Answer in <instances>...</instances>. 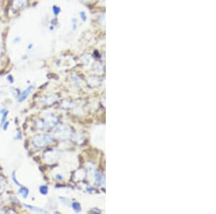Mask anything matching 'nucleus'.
Instances as JSON below:
<instances>
[{
  "instance_id": "obj_1",
  "label": "nucleus",
  "mask_w": 216,
  "mask_h": 214,
  "mask_svg": "<svg viewBox=\"0 0 216 214\" xmlns=\"http://www.w3.org/2000/svg\"><path fill=\"white\" fill-rule=\"evenodd\" d=\"M52 140L53 139L50 135H38L33 139V143L37 147H43V146H45L51 143L52 142Z\"/></svg>"
},
{
  "instance_id": "obj_2",
  "label": "nucleus",
  "mask_w": 216,
  "mask_h": 214,
  "mask_svg": "<svg viewBox=\"0 0 216 214\" xmlns=\"http://www.w3.org/2000/svg\"><path fill=\"white\" fill-rule=\"evenodd\" d=\"M34 89V87L32 86H30L28 87L27 89H25L24 91H22V92L20 95L19 97H18V101L20 103L23 102L24 100H25L27 99V97H28V95L32 92V91Z\"/></svg>"
},
{
  "instance_id": "obj_3",
  "label": "nucleus",
  "mask_w": 216,
  "mask_h": 214,
  "mask_svg": "<svg viewBox=\"0 0 216 214\" xmlns=\"http://www.w3.org/2000/svg\"><path fill=\"white\" fill-rule=\"evenodd\" d=\"M18 194L22 195V196L24 198H26L29 194V190L25 187H21L18 190Z\"/></svg>"
},
{
  "instance_id": "obj_4",
  "label": "nucleus",
  "mask_w": 216,
  "mask_h": 214,
  "mask_svg": "<svg viewBox=\"0 0 216 214\" xmlns=\"http://www.w3.org/2000/svg\"><path fill=\"white\" fill-rule=\"evenodd\" d=\"M27 209H30L32 211H35L36 213H46V211L40 208H38V207H35V206H30V205H27V204H25L24 205Z\"/></svg>"
},
{
  "instance_id": "obj_5",
  "label": "nucleus",
  "mask_w": 216,
  "mask_h": 214,
  "mask_svg": "<svg viewBox=\"0 0 216 214\" xmlns=\"http://www.w3.org/2000/svg\"><path fill=\"white\" fill-rule=\"evenodd\" d=\"M40 193L42 195H47L48 193V186H46V185H42V186H40Z\"/></svg>"
},
{
  "instance_id": "obj_6",
  "label": "nucleus",
  "mask_w": 216,
  "mask_h": 214,
  "mask_svg": "<svg viewBox=\"0 0 216 214\" xmlns=\"http://www.w3.org/2000/svg\"><path fill=\"white\" fill-rule=\"evenodd\" d=\"M1 112L2 113V120H1V123L3 124V123L6 121V118H7V116L9 113V112L7 110H1Z\"/></svg>"
},
{
  "instance_id": "obj_7",
  "label": "nucleus",
  "mask_w": 216,
  "mask_h": 214,
  "mask_svg": "<svg viewBox=\"0 0 216 214\" xmlns=\"http://www.w3.org/2000/svg\"><path fill=\"white\" fill-rule=\"evenodd\" d=\"M72 208H74V210L76 212H79L81 210V207H80V206H79V203H77V202H74V203L72 204Z\"/></svg>"
},
{
  "instance_id": "obj_8",
  "label": "nucleus",
  "mask_w": 216,
  "mask_h": 214,
  "mask_svg": "<svg viewBox=\"0 0 216 214\" xmlns=\"http://www.w3.org/2000/svg\"><path fill=\"white\" fill-rule=\"evenodd\" d=\"M53 13L55 15H57L60 13V8H59L58 7H56L55 5L53 6Z\"/></svg>"
},
{
  "instance_id": "obj_9",
  "label": "nucleus",
  "mask_w": 216,
  "mask_h": 214,
  "mask_svg": "<svg viewBox=\"0 0 216 214\" xmlns=\"http://www.w3.org/2000/svg\"><path fill=\"white\" fill-rule=\"evenodd\" d=\"M12 181L17 185H21L20 184V182L17 181V178H16V174H15V172L14 171L13 172H12Z\"/></svg>"
},
{
  "instance_id": "obj_10",
  "label": "nucleus",
  "mask_w": 216,
  "mask_h": 214,
  "mask_svg": "<svg viewBox=\"0 0 216 214\" xmlns=\"http://www.w3.org/2000/svg\"><path fill=\"white\" fill-rule=\"evenodd\" d=\"M20 41H21V38H20V37H19V36H16V37H15V38H14V39L12 40V42H13V43H15V44L18 43H20Z\"/></svg>"
},
{
  "instance_id": "obj_11",
  "label": "nucleus",
  "mask_w": 216,
  "mask_h": 214,
  "mask_svg": "<svg viewBox=\"0 0 216 214\" xmlns=\"http://www.w3.org/2000/svg\"><path fill=\"white\" fill-rule=\"evenodd\" d=\"M9 122H7V121H5L4 123H3V130L4 131H7V128H8V126H9Z\"/></svg>"
},
{
  "instance_id": "obj_12",
  "label": "nucleus",
  "mask_w": 216,
  "mask_h": 214,
  "mask_svg": "<svg viewBox=\"0 0 216 214\" xmlns=\"http://www.w3.org/2000/svg\"><path fill=\"white\" fill-rule=\"evenodd\" d=\"M7 79H8L10 82H14V79H13V77H12V75H9V76L7 77Z\"/></svg>"
},
{
  "instance_id": "obj_13",
  "label": "nucleus",
  "mask_w": 216,
  "mask_h": 214,
  "mask_svg": "<svg viewBox=\"0 0 216 214\" xmlns=\"http://www.w3.org/2000/svg\"><path fill=\"white\" fill-rule=\"evenodd\" d=\"M32 47H33V43H30L29 45H28V47H27V48L30 50V49H32Z\"/></svg>"
}]
</instances>
